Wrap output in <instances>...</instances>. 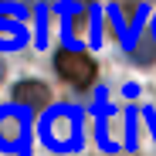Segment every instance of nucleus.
Segmentation results:
<instances>
[{"instance_id": "f03ea898", "label": "nucleus", "mask_w": 156, "mask_h": 156, "mask_svg": "<svg viewBox=\"0 0 156 156\" xmlns=\"http://www.w3.org/2000/svg\"><path fill=\"white\" fill-rule=\"evenodd\" d=\"M31 143V115L20 105H4L0 109V149L24 156Z\"/></svg>"}, {"instance_id": "0eeeda50", "label": "nucleus", "mask_w": 156, "mask_h": 156, "mask_svg": "<svg viewBox=\"0 0 156 156\" xmlns=\"http://www.w3.org/2000/svg\"><path fill=\"white\" fill-rule=\"evenodd\" d=\"M153 58H156V37H143L133 48V61L136 65H153Z\"/></svg>"}, {"instance_id": "423d86ee", "label": "nucleus", "mask_w": 156, "mask_h": 156, "mask_svg": "<svg viewBox=\"0 0 156 156\" xmlns=\"http://www.w3.org/2000/svg\"><path fill=\"white\" fill-rule=\"evenodd\" d=\"M112 20H115L119 34L129 41V31H136L139 20H143V4H136V0H115L112 4Z\"/></svg>"}, {"instance_id": "39448f33", "label": "nucleus", "mask_w": 156, "mask_h": 156, "mask_svg": "<svg viewBox=\"0 0 156 156\" xmlns=\"http://www.w3.org/2000/svg\"><path fill=\"white\" fill-rule=\"evenodd\" d=\"M14 98H17L20 109H27V112H41V109H48L51 92H48V85H41V82H20V85L14 88Z\"/></svg>"}, {"instance_id": "6e6552de", "label": "nucleus", "mask_w": 156, "mask_h": 156, "mask_svg": "<svg viewBox=\"0 0 156 156\" xmlns=\"http://www.w3.org/2000/svg\"><path fill=\"white\" fill-rule=\"evenodd\" d=\"M85 24H88V10H75L68 17V37L71 41H82L85 37Z\"/></svg>"}, {"instance_id": "9d476101", "label": "nucleus", "mask_w": 156, "mask_h": 156, "mask_svg": "<svg viewBox=\"0 0 156 156\" xmlns=\"http://www.w3.org/2000/svg\"><path fill=\"white\" fill-rule=\"evenodd\" d=\"M153 37H156V17H153Z\"/></svg>"}, {"instance_id": "f257e3e1", "label": "nucleus", "mask_w": 156, "mask_h": 156, "mask_svg": "<svg viewBox=\"0 0 156 156\" xmlns=\"http://www.w3.org/2000/svg\"><path fill=\"white\" fill-rule=\"evenodd\" d=\"M41 133L48 139L51 149L58 153H71L82 146V112H78L75 105H58L51 109L41 122Z\"/></svg>"}, {"instance_id": "7ed1b4c3", "label": "nucleus", "mask_w": 156, "mask_h": 156, "mask_svg": "<svg viewBox=\"0 0 156 156\" xmlns=\"http://www.w3.org/2000/svg\"><path fill=\"white\" fill-rule=\"evenodd\" d=\"M55 68H58V75L65 82H71L78 88H88L95 82V61L88 55H82V51H58L55 55Z\"/></svg>"}, {"instance_id": "1a4fd4ad", "label": "nucleus", "mask_w": 156, "mask_h": 156, "mask_svg": "<svg viewBox=\"0 0 156 156\" xmlns=\"http://www.w3.org/2000/svg\"><path fill=\"white\" fill-rule=\"evenodd\" d=\"M48 44V17H44V7H37V48Z\"/></svg>"}, {"instance_id": "20e7f679", "label": "nucleus", "mask_w": 156, "mask_h": 156, "mask_svg": "<svg viewBox=\"0 0 156 156\" xmlns=\"http://www.w3.org/2000/svg\"><path fill=\"white\" fill-rule=\"evenodd\" d=\"M20 14L17 7H0V48H20L24 44V24H20Z\"/></svg>"}]
</instances>
